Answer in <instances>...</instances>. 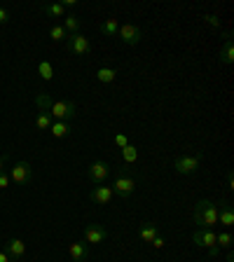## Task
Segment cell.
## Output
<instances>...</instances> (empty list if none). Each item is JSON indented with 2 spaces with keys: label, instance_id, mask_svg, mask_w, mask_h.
Returning <instances> with one entry per match:
<instances>
[{
  "label": "cell",
  "instance_id": "6da1fadb",
  "mask_svg": "<svg viewBox=\"0 0 234 262\" xmlns=\"http://www.w3.org/2000/svg\"><path fill=\"white\" fill-rule=\"evenodd\" d=\"M35 105H38V110L47 113L54 122H71L77 115V108L73 101H52L49 94H38L35 96Z\"/></svg>",
  "mask_w": 234,
  "mask_h": 262
},
{
  "label": "cell",
  "instance_id": "7a4b0ae2",
  "mask_svg": "<svg viewBox=\"0 0 234 262\" xmlns=\"http://www.w3.org/2000/svg\"><path fill=\"white\" fill-rule=\"evenodd\" d=\"M195 225L199 229H216L218 227V206L208 199L197 202L195 206Z\"/></svg>",
  "mask_w": 234,
  "mask_h": 262
},
{
  "label": "cell",
  "instance_id": "3957f363",
  "mask_svg": "<svg viewBox=\"0 0 234 262\" xmlns=\"http://www.w3.org/2000/svg\"><path fill=\"white\" fill-rule=\"evenodd\" d=\"M216 234H218L216 229H199V227H197L195 234H192V241H195L199 248H206L208 257H216L220 253L218 244H216Z\"/></svg>",
  "mask_w": 234,
  "mask_h": 262
},
{
  "label": "cell",
  "instance_id": "277c9868",
  "mask_svg": "<svg viewBox=\"0 0 234 262\" xmlns=\"http://www.w3.org/2000/svg\"><path fill=\"white\" fill-rule=\"evenodd\" d=\"M199 166H202V155H180V157H176V162H174L176 173H180V176L197 173Z\"/></svg>",
  "mask_w": 234,
  "mask_h": 262
},
{
  "label": "cell",
  "instance_id": "5b68a950",
  "mask_svg": "<svg viewBox=\"0 0 234 262\" xmlns=\"http://www.w3.org/2000/svg\"><path fill=\"white\" fill-rule=\"evenodd\" d=\"M66 49H68L73 56H84V54H89L92 45H89L87 35H82V33H73V35L66 38Z\"/></svg>",
  "mask_w": 234,
  "mask_h": 262
},
{
  "label": "cell",
  "instance_id": "8992f818",
  "mask_svg": "<svg viewBox=\"0 0 234 262\" xmlns=\"http://www.w3.org/2000/svg\"><path fill=\"white\" fill-rule=\"evenodd\" d=\"M7 176H10V183H14V185H28L33 178V166L28 162H19L12 166Z\"/></svg>",
  "mask_w": 234,
  "mask_h": 262
},
{
  "label": "cell",
  "instance_id": "52a82bcc",
  "mask_svg": "<svg viewBox=\"0 0 234 262\" xmlns=\"http://www.w3.org/2000/svg\"><path fill=\"white\" fill-rule=\"evenodd\" d=\"M117 35H120V40H122L124 45H129V47L138 45L143 38H145V33H143V28H141V26H136V24H124V26H120Z\"/></svg>",
  "mask_w": 234,
  "mask_h": 262
},
{
  "label": "cell",
  "instance_id": "ba28073f",
  "mask_svg": "<svg viewBox=\"0 0 234 262\" xmlns=\"http://www.w3.org/2000/svg\"><path fill=\"white\" fill-rule=\"evenodd\" d=\"M113 192H115V196L129 199V196L136 192V180L124 173H117V178H115V183H113Z\"/></svg>",
  "mask_w": 234,
  "mask_h": 262
},
{
  "label": "cell",
  "instance_id": "9c48e42d",
  "mask_svg": "<svg viewBox=\"0 0 234 262\" xmlns=\"http://www.w3.org/2000/svg\"><path fill=\"white\" fill-rule=\"evenodd\" d=\"M108 239V229L103 227V225H87L84 227V244H92V246H98V244H103V241Z\"/></svg>",
  "mask_w": 234,
  "mask_h": 262
},
{
  "label": "cell",
  "instance_id": "30bf717a",
  "mask_svg": "<svg viewBox=\"0 0 234 262\" xmlns=\"http://www.w3.org/2000/svg\"><path fill=\"white\" fill-rule=\"evenodd\" d=\"M89 199H92L94 204H98V206H108V204L115 199V192H113V187H108V185H103V183H101V185L92 187Z\"/></svg>",
  "mask_w": 234,
  "mask_h": 262
},
{
  "label": "cell",
  "instance_id": "8fae6325",
  "mask_svg": "<svg viewBox=\"0 0 234 262\" xmlns=\"http://www.w3.org/2000/svg\"><path fill=\"white\" fill-rule=\"evenodd\" d=\"M108 176H110V166H108V162H94L92 166L87 169V178L92 180L94 185H101L103 180H108Z\"/></svg>",
  "mask_w": 234,
  "mask_h": 262
},
{
  "label": "cell",
  "instance_id": "7c38bea8",
  "mask_svg": "<svg viewBox=\"0 0 234 262\" xmlns=\"http://www.w3.org/2000/svg\"><path fill=\"white\" fill-rule=\"evenodd\" d=\"M218 206V225H223L225 229H232L234 227V208L229 202H220L216 204Z\"/></svg>",
  "mask_w": 234,
  "mask_h": 262
},
{
  "label": "cell",
  "instance_id": "4fadbf2b",
  "mask_svg": "<svg viewBox=\"0 0 234 262\" xmlns=\"http://www.w3.org/2000/svg\"><path fill=\"white\" fill-rule=\"evenodd\" d=\"M5 253L10 255V260H22L24 255H26V244H24L22 239H10L5 244Z\"/></svg>",
  "mask_w": 234,
  "mask_h": 262
},
{
  "label": "cell",
  "instance_id": "5bb4252c",
  "mask_svg": "<svg viewBox=\"0 0 234 262\" xmlns=\"http://www.w3.org/2000/svg\"><path fill=\"white\" fill-rule=\"evenodd\" d=\"M68 255H71L75 262H84L89 255L87 244H84V241H73V244L68 246Z\"/></svg>",
  "mask_w": 234,
  "mask_h": 262
},
{
  "label": "cell",
  "instance_id": "9a60e30c",
  "mask_svg": "<svg viewBox=\"0 0 234 262\" xmlns=\"http://www.w3.org/2000/svg\"><path fill=\"white\" fill-rule=\"evenodd\" d=\"M218 59H220V63L223 66H229L234 61V42H232V38H225V45H223V49H220V54H218Z\"/></svg>",
  "mask_w": 234,
  "mask_h": 262
},
{
  "label": "cell",
  "instance_id": "2e32d148",
  "mask_svg": "<svg viewBox=\"0 0 234 262\" xmlns=\"http://www.w3.org/2000/svg\"><path fill=\"white\" fill-rule=\"evenodd\" d=\"M157 234H159V229L155 223H143L141 229H138V236H141V241H145V244H150Z\"/></svg>",
  "mask_w": 234,
  "mask_h": 262
},
{
  "label": "cell",
  "instance_id": "e0dca14e",
  "mask_svg": "<svg viewBox=\"0 0 234 262\" xmlns=\"http://www.w3.org/2000/svg\"><path fill=\"white\" fill-rule=\"evenodd\" d=\"M80 26H82V21H80V16H77V14H66L63 16V28H66V33H68V35L80 33Z\"/></svg>",
  "mask_w": 234,
  "mask_h": 262
},
{
  "label": "cell",
  "instance_id": "ac0fdd59",
  "mask_svg": "<svg viewBox=\"0 0 234 262\" xmlns=\"http://www.w3.org/2000/svg\"><path fill=\"white\" fill-rule=\"evenodd\" d=\"M49 131H52V136L54 138H66L68 134H71V122H52Z\"/></svg>",
  "mask_w": 234,
  "mask_h": 262
},
{
  "label": "cell",
  "instance_id": "d6986e66",
  "mask_svg": "<svg viewBox=\"0 0 234 262\" xmlns=\"http://www.w3.org/2000/svg\"><path fill=\"white\" fill-rule=\"evenodd\" d=\"M42 12L47 16H52V19H63L66 16V7L61 5V3H52V5H45Z\"/></svg>",
  "mask_w": 234,
  "mask_h": 262
},
{
  "label": "cell",
  "instance_id": "ffe728a7",
  "mask_svg": "<svg viewBox=\"0 0 234 262\" xmlns=\"http://www.w3.org/2000/svg\"><path fill=\"white\" fill-rule=\"evenodd\" d=\"M115 77H117L115 68H98L96 71V80L101 82V84H110V82H115Z\"/></svg>",
  "mask_w": 234,
  "mask_h": 262
},
{
  "label": "cell",
  "instance_id": "44dd1931",
  "mask_svg": "<svg viewBox=\"0 0 234 262\" xmlns=\"http://www.w3.org/2000/svg\"><path fill=\"white\" fill-rule=\"evenodd\" d=\"M38 75L42 77L45 82H52V77H54V66H52V61H40L38 63Z\"/></svg>",
  "mask_w": 234,
  "mask_h": 262
},
{
  "label": "cell",
  "instance_id": "7402d4cb",
  "mask_svg": "<svg viewBox=\"0 0 234 262\" xmlns=\"http://www.w3.org/2000/svg\"><path fill=\"white\" fill-rule=\"evenodd\" d=\"M117 31H120V21H117V19H105V21L101 24V33L108 35V38L117 35Z\"/></svg>",
  "mask_w": 234,
  "mask_h": 262
},
{
  "label": "cell",
  "instance_id": "603a6c76",
  "mask_svg": "<svg viewBox=\"0 0 234 262\" xmlns=\"http://www.w3.org/2000/svg\"><path fill=\"white\" fill-rule=\"evenodd\" d=\"M52 117H49L47 113H42V110H38V117H35V129L40 131H49V126H52Z\"/></svg>",
  "mask_w": 234,
  "mask_h": 262
},
{
  "label": "cell",
  "instance_id": "cb8c5ba5",
  "mask_svg": "<svg viewBox=\"0 0 234 262\" xmlns=\"http://www.w3.org/2000/svg\"><path fill=\"white\" fill-rule=\"evenodd\" d=\"M49 38L54 40V42H66V38H68V33H66V28L63 26H52L49 28Z\"/></svg>",
  "mask_w": 234,
  "mask_h": 262
},
{
  "label": "cell",
  "instance_id": "d4e9b609",
  "mask_svg": "<svg viewBox=\"0 0 234 262\" xmlns=\"http://www.w3.org/2000/svg\"><path fill=\"white\" fill-rule=\"evenodd\" d=\"M122 159H124V164H134L138 159V150L129 143L126 147H122Z\"/></svg>",
  "mask_w": 234,
  "mask_h": 262
},
{
  "label": "cell",
  "instance_id": "484cf974",
  "mask_svg": "<svg viewBox=\"0 0 234 262\" xmlns=\"http://www.w3.org/2000/svg\"><path fill=\"white\" fill-rule=\"evenodd\" d=\"M216 244H218V248H232V234L229 232H220V234H216Z\"/></svg>",
  "mask_w": 234,
  "mask_h": 262
},
{
  "label": "cell",
  "instance_id": "4316f807",
  "mask_svg": "<svg viewBox=\"0 0 234 262\" xmlns=\"http://www.w3.org/2000/svg\"><path fill=\"white\" fill-rule=\"evenodd\" d=\"M115 145H117V147H120V150H122V147H126V145H129V138H126L124 134H117V136H115Z\"/></svg>",
  "mask_w": 234,
  "mask_h": 262
},
{
  "label": "cell",
  "instance_id": "83f0119b",
  "mask_svg": "<svg viewBox=\"0 0 234 262\" xmlns=\"http://www.w3.org/2000/svg\"><path fill=\"white\" fill-rule=\"evenodd\" d=\"M150 244H153L155 248H164V244H166V241H164V236H162V234H157L153 241H150Z\"/></svg>",
  "mask_w": 234,
  "mask_h": 262
},
{
  "label": "cell",
  "instance_id": "f1b7e54d",
  "mask_svg": "<svg viewBox=\"0 0 234 262\" xmlns=\"http://www.w3.org/2000/svg\"><path fill=\"white\" fill-rule=\"evenodd\" d=\"M7 185H10V176L3 171V173H0V190H5Z\"/></svg>",
  "mask_w": 234,
  "mask_h": 262
},
{
  "label": "cell",
  "instance_id": "f546056e",
  "mask_svg": "<svg viewBox=\"0 0 234 262\" xmlns=\"http://www.w3.org/2000/svg\"><path fill=\"white\" fill-rule=\"evenodd\" d=\"M10 21V12L5 10V7H0V26H3V24H7Z\"/></svg>",
  "mask_w": 234,
  "mask_h": 262
},
{
  "label": "cell",
  "instance_id": "4dcf8cb0",
  "mask_svg": "<svg viewBox=\"0 0 234 262\" xmlns=\"http://www.w3.org/2000/svg\"><path fill=\"white\" fill-rule=\"evenodd\" d=\"M204 19H206V24H211V26H220V19L216 14H206Z\"/></svg>",
  "mask_w": 234,
  "mask_h": 262
},
{
  "label": "cell",
  "instance_id": "1f68e13d",
  "mask_svg": "<svg viewBox=\"0 0 234 262\" xmlns=\"http://www.w3.org/2000/svg\"><path fill=\"white\" fill-rule=\"evenodd\" d=\"M61 5H63L66 10H71V7H75V5H77V0H63Z\"/></svg>",
  "mask_w": 234,
  "mask_h": 262
},
{
  "label": "cell",
  "instance_id": "d6a6232c",
  "mask_svg": "<svg viewBox=\"0 0 234 262\" xmlns=\"http://www.w3.org/2000/svg\"><path fill=\"white\" fill-rule=\"evenodd\" d=\"M227 187H229V190L234 187V176H232V171H227Z\"/></svg>",
  "mask_w": 234,
  "mask_h": 262
},
{
  "label": "cell",
  "instance_id": "836d02e7",
  "mask_svg": "<svg viewBox=\"0 0 234 262\" xmlns=\"http://www.w3.org/2000/svg\"><path fill=\"white\" fill-rule=\"evenodd\" d=\"M0 262H12V260H10V255H7L5 251H0Z\"/></svg>",
  "mask_w": 234,
  "mask_h": 262
},
{
  "label": "cell",
  "instance_id": "e575fe53",
  "mask_svg": "<svg viewBox=\"0 0 234 262\" xmlns=\"http://www.w3.org/2000/svg\"><path fill=\"white\" fill-rule=\"evenodd\" d=\"M5 171V155H0V173Z\"/></svg>",
  "mask_w": 234,
  "mask_h": 262
},
{
  "label": "cell",
  "instance_id": "d590c367",
  "mask_svg": "<svg viewBox=\"0 0 234 262\" xmlns=\"http://www.w3.org/2000/svg\"><path fill=\"white\" fill-rule=\"evenodd\" d=\"M227 262H234V255H232V251L227 253Z\"/></svg>",
  "mask_w": 234,
  "mask_h": 262
}]
</instances>
